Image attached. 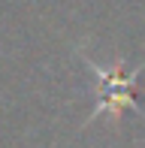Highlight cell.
<instances>
[{"label":"cell","instance_id":"cell-1","mask_svg":"<svg viewBox=\"0 0 145 148\" xmlns=\"http://www.w3.org/2000/svg\"><path fill=\"white\" fill-rule=\"evenodd\" d=\"M85 58V55H82ZM85 64H88L91 73H97L100 76V91H97V106L91 109V118H97L100 112H121V109H136L139 112V103L133 100V85L136 79H139V66H136L133 76H121L118 70H100L97 64H91L88 58H85Z\"/></svg>","mask_w":145,"mask_h":148}]
</instances>
